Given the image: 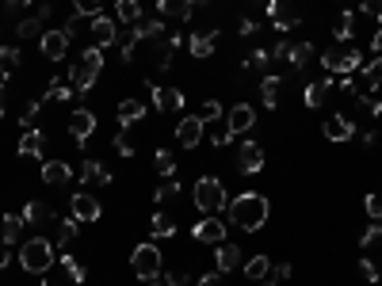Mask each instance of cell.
I'll use <instances>...</instances> for the list:
<instances>
[{"mask_svg":"<svg viewBox=\"0 0 382 286\" xmlns=\"http://www.w3.org/2000/svg\"><path fill=\"white\" fill-rule=\"evenodd\" d=\"M20 69V50H8V46H0V81L4 76H12Z\"/></svg>","mask_w":382,"mask_h":286,"instance_id":"8d00e7d4","label":"cell"},{"mask_svg":"<svg viewBox=\"0 0 382 286\" xmlns=\"http://www.w3.org/2000/svg\"><path fill=\"white\" fill-rule=\"evenodd\" d=\"M27 4H31V0H4V8H8V12H23Z\"/></svg>","mask_w":382,"mask_h":286,"instance_id":"11a10c76","label":"cell"},{"mask_svg":"<svg viewBox=\"0 0 382 286\" xmlns=\"http://www.w3.org/2000/svg\"><path fill=\"white\" fill-rule=\"evenodd\" d=\"M20 267H23V271H31V275H46L54 267V244L46 241V237H31V241H23Z\"/></svg>","mask_w":382,"mask_h":286,"instance_id":"277c9868","label":"cell"},{"mask_svg":"<svg viewBox=\"0 0 382 286\" xmlns=\"http://www.w3.org/2000/svg\"><path fill=\"white\" fill-rule=\"evenodd\" d=\"M359 275H363L367 282H378V279H382V267H378L375 260H363V263H359Z\"/></svg>","mask_w":382,"mask_h":286,"instance_id":"7dc6e473","label":"cell"},{"mask_svg":"<svg viewBox=\"0 0 382 286\" xmlns=\"http://www.w3.org/2000/svg\"><path fill=\"white\" fill-rule=\"evenodd\" d=\"M314 54H318V50H314V42H294V46H291V54H287V61H291L294 69L302 73L306 65H310V57H314Z\"/></svg>","mask_w":382,"mask_h":286,"instance_id":"1f68e13d","label":"cell"},{"mask_svg":"<svg viewBox=\"0 0 382 286\" xmlns=\"http://www.w3.org/2000/svg\"><path fill=\"white\" fill-rule=\"evenodd\" d=\"M69 214L77 218V222H100V203L88 195V191H80V195L69 198Z\"/></svg>","mask_w":382,"mask_h":286,"instance_id":"ac0fdd59","label":"cell"},{"mask_svg":"<svg viewBox=\"0 0 382 286\" xmlns=\"http://www.w3.org/2000/svg\"><path fill=\"white\" fill-rule=\"evenodd\" d=\"M226 210H229V222H234L237 229H245V233H253V229H260V225L268 222V198L264 195H253V191L237 195Z\"/></svg>","mask_w":382,"mask_h":286,"instance_id":"6da1fadb","label":"cell"},{"mask_svg":"<svg viewBox=\"0 0 382 286\" xmlns=\"http://www.w3.org/2000/svg\"><path fill=\"white\" fill-rule=\"evenodd\" d=\"M61 267H65V275H69L73 282H85V267H80L77 260H73L69 252H61Z\"/></svg>","mask_w":382,"mask_h":286,"instance_id":"7bdbcfd3","label":"cell"},{"mask_svg":"<svg viewBox=\"0 0 382 286\" xmlns=\"http://www.w3.org/2000/svg\"><path fill=\"white\" fill-rule=\"evenodd\" d=\"M165 31V23H157V19H142V23L134 27V35H138V42H142V38H157Z\"/></svg>","mask_w":382,"mask_h":286,"instance_id":"60d3db41","label":"cell"},{"mask_svg":"<svg viewBox=\"0 0 382 286\" xmlns=\"http://www.w3.org/2000/svg\"><path fill=\"white\" fill-rule=\"evenodd\" d=\"M356 111L363 114V119H378V114H382V103L375 100V95L359 92V95H356Z\"/></svg>","mask_w":382,"mask_h":286,"instance_id":"d590c367","label":"cell"},{"mask_svg":"<svg viewBox=\"0 0 382 286\" xmlns=\"http://www.w3.org/2000/svg\"><path fill=\"white\" fill-rule=\"evenodd\" d=\"M333 35H337L340 42H348V38L356 35V12H348V8H344V16L333 23Z\"/></svg>","mask_w":382,"mask_h":286,"instance_id":"e575fe53","label":"cell"},{"mask_svg":"<svg viewBox=\"0 0 382 286\" xmlns=\"http://www.w3.org/2000/svg\"><path fill=\"white\" fill-rule=\"evenodd\" d=\"M371 50H375V54H382V27H378L375 35H371Z\"/></svg>","mask_w":382,"mask_h":286,"instance_id":"6f0895ef","label":"cell"},{"mask_svg":"<svg viewBox=\"0 0 382 286\" xmlns=\"http://www.w3.org/2000/svg\"><path fill=\"white\" fill-rule=\"evenodd\" d=\"M0 119H4V81H0Z\"/></svg>","mask_w":382,"mask_h":286,"instance_id":"91938a15","label":"cell"},{"mask_svg":"<svg viewBox=\"0 0 382 286\" xmlns=\"http://www.w3.org/2000/svg\"><path fill=\"white\" fill-rule=\"evenodd\" d=\"M8 260H12V244H8V241H0V271L8 267Z\"/></svg>","mask_w":382,"mask_h":286,"instance_id":"f5cc1de1","label":"cell"},{"mask_svg":"<svg viewBox=\"0 0 382 286\" xmlns=\"http://www.w3.org/2000/svg\"><path fill=\"white\" fill-rule=\"evenodd\" d=\"M80 233V222H77V218H61V222H58V244L65 248V252H69V241H73V237H77Z\"/></svg>","mask_w":382,"mask_h":286,"instance_id":"836d02e7","label":"cell"},{"mask_svg":"<svg viewBox=\"0 0 382 286\" xmlns=\"http://www.w3.org/2000/svg\"><path fill=\"white\" fill-rule=\"evenodd\" d=\"M218 114H222V103H218V100H207V103H203V114H199V119L210 122V119H218Z\"/></svg>","mask_w":382,"mask_h":286,"instance_id":"f907efd6","label":"cell"},{"mask_svg":"<svg viewBox=\"0 0 382 286\" xmlns=\"http://www.w3.org/2000/svg\"><path fill=\"white\" fill-rule=\"evenodd\" d=\"M207 138L214 141V145H229V141H234V130H229V122L218 114V119L207 122Z\"/></svg>","mask_w":382,"mask_h":286,"instance_id":"83f0119b","label":"cell"},{"mask_svg":"<svg viewBox=\"0 0 382 286\" xmlns=\"http://www.w3.org/2000/svg\"><path fill=\"white\" fill-rule=\"evenodd\" d=\"M260 95H264V107H279L283 81H279V76H264V84H260Z\"/></svg>","mask_w":382,"mask_h":286,"instance_id":"d6a6232c","label":"cell"},{"mask_svg":"<svg viewBox=\"0 0 382 286\" xmlns=\"http://www.w3.org/2000/svg\"><path fill=\"white\" fill-rule=\"evenodd\" d=\"M378 88H382V57H375V61H371L367 69H363V76L356 81V95H359V92L375 95Z\"/></svg>","mask_w":382,"mask_h":286,"instance_id":"d6986e66","label":"cell"},{"mask_svg":"<svg viewBox=\"0 0 382 286\" xmlns=\"http://www.w3.org/2000/svg\"><path fill=\"white\" fill-rule=\"evenodd\" d=\"M153 165L161 176H176V160H172V153H165V149H157V157H153Z\"/></svg>","mask_w":382,"mask_h":286,"instance_id":"ee69618b","label":"cell"},{"mask_svg":"<svg viewBox=\"0 0 382 286\" xmlns=\"http://www.w3.org/2000/svg\"><path fill=\"white\" fill-rule=\"evenodd\" d=\"M153 107L161 114H176L184 107V92L172 88V84H153Z\"/></svg>","mask_w":382,"mask_h":286,"instance_id":"5bb4252c","label":"cell"},{"mask_svg":"<svg viewBox=\"0 0 382 286\" xmlns=\"http://www.w3.org/2000/svg\"><path fill=\"white\" fill-rule=\"evenodd\" d=\"M115 153L119 157H134V141H130V133H126V126L115 133Z\"/></svg>","mask_w":382,"mask_h":286,"instance_id":"bcb514c9","label":"cell"},{"mask_svg":"<svg viewBox=\"0 0 382 286\" xmlns=\"http://www.w3.org/2000/svg\"><path fill=\"white\" fill-rule=\"evenodd\" d=\"M149 286H165V282H161V279H153V282H149Z\"/></svg>","mask_w":382,"mask_h":286,"instance_id":"94428289","label":"cell"},{"mask_svg":"<svg viewBox=\"0 0 382 286\" xmlns=\"http://www.w3.org/2000/svg\"><path fill=\"white\" fill-rule=\"evenodd\" d=\"M363 16H375V19H382V0H363Z\"/></svg>","mask_w":382,"mask_h":286,"instance_id":"816d5d0a","label":"cell"},{"mask_svg":"<svg viewBox=\"0 0 382 286\" xmlns=\"http://www.w3.org/2000/svg\"><path fill=\"white\" fill-rule=\"evenodd\" d=\"M321 65H325V73L348 76L359 65V50H356V46H348V42H337V46H329V50L321 54Z\"/></svg>","mask_w":382,"mask_h":286,"instance_id":"8992f818","label":"cell"},{"mask_svg":"<svg viewBox=\"0 0 382 286\" xmlns=\"http://www.w3.org/2000/svg\"><path fill=\"white\" fill-rule=\"evenodd\" d=\"M191 198H195V210H203V214H218V210L229 206V195H226V184L214 176H199L191 187Z\"/></svg>","mask_w":382,"mask_h":286,"instance_id":"3957f363","label":"cell"},{"mask_svg":"<svg viewBox=\"0 0 382 286\" xmlns=\"http://www.w3.org/2000/svg\"><path fill=\"white\" fill-rule=\"evenodd\" d=\"M39 111H42V103H35V100H31V103H27V111L20 114V122H23V126H27V130H35V119H39Z\"/></svg>","mask_w":382,"mask_h":286,"instance_id":"c3c4849f","label":"cell"},{"mask_svg":"<svg viewBox=\"0 0 382 286\" xmlns=\"http://www.w3.org/2000/svg\"><path fill=\"white\" fill-rule=\"evenodd\" d=\"M260 168H264V145H256V141L249 138L245 145H237V172L241 176H256Z\"/></svg>","mask_w":382,"mask_h":286,"instance_id":"8fae6325","label":"cell"},{"mask_svg":"<svg viewBox=\"0 0 382 286\" xmlns=\"http://www.w3.org/2000/svg\"><path fill=\"white\" fill-rule=\"evenodd\" d=\"M153 233H157V237H176V222H172V214L157 210V214H153Z\"/></svg>","mask_w":382,"mask_h":286,"instance_id":"74e56055","label":"cell"},{"mask_svg":"<svg viewBox=\"0 0 382 286\" xmlns=\"http://www.w3.org/2000/svg\"><path fill=\"white\" fill-rule=\"evenodd\" d=\"M256 27H260V23H256V19H245V23H241V35H253V31H256Z\"/></svg>","mask_w":382,"mask_h":286,"instance_id":"680465c9","label":"cell"},{"mask_svg":"<svg viewBox=\"0 0 382 286\" xmlns=\"http://www.w3.org/2000/svg\"><path fill=\"white\" fill-rule=\"evenodd\" d=\"M69 176H73V168L65 165V160H46V165H42V179L50 187H65V184H69Z\"/></svg>","mask_w":382,"mask_h":286,"instance_id":"44dd1931","label":"cell"},{"mask_svg":"<svg viewBox=\"0 0 382 286\" xmlns=\"http://www.w3.org/2000/svg\"><path fill=\"white\" fill-rule=\"evenodd\" d=\"M39 46H42V54L50 57V61H61L65 54H69V35L61 31H42V38H39Z\"/></svg>","mask_w":382,"mask_h":286,"instance_id":"e0dca14e","label":"cell"},{"mask_svg":"<svg viewBox=\"0 0 382 286\" xmlns=\"http://www.w3.org/2000/svg\"><path fill=\"white\" fill-rule=\"evenodd\" d=\"M226 122H229V130H234V133H249V130H253V122H256V114H253L249 103H237V107H229Z\"/></svg>","mask_w":382,"mask_h":286,"instance_id":"ffe728a7","label":"cell"},{"mask_svg":"<svg viewBox=\"0 0 382 286\" xmlns=\"http://www.w3.org/2000/svg\"><path fill=\"white\" fill-rule=\"evenodd\" d=\"M115 16H119V23H126V27H138L145 19L138 0H115Z\"/></svg>","mask_w":382,"mask_h":286,"instance_id":"603a6c76","label":"cell"},{"mask_svg":"<svg viewBox=\"0 0 382 286\" xmlns=\"http://www.w3.org/2000/svg\"><path fill=\"white\" fill-rule=\"evenodd\" d=\"M203 138H207V122H203L199 114H188V119L176 122V141H180L184 149H195Z\"/></svg>","mask_w":382,"mask_h":286,"instance_id":"ba28073f","label":"cell"},{"mask_svg":"<svg viewBox=\"0 0 382 286\" xmlns=\"http://www.w3.org/2000/svg\"><path fill=\"white\" fill-rule=\"evenodd\" d=\"M20 38H42V23H39V16H31V19H20Z\"/></svg>","mask_w":382,"mask_h":286,"instance_id":"b9f144b4","label":"cell"},{"mask_svg":"<svg viewBox=\"0 0 382 286\" xmlns=\"http://www.w3.org/2000/svg\"><path fill=\"white\" fill-rule=\"evenodd\" d=\"M329 88H333V81H310L306 84V107H321L325 103V95H329Z\"/></svg>","mask_w":382,"mask_h":286,"instance_id":"f546056e","label":"cell"},{"mask_svg":"<svg viewBox=\"0 0 382 286\" xmlns=\"http://www.w3.org/2000/svg\"><path fill=\"white\" fill-rule=\"evenodd\" d=\"M80 179H85L88 187H104V184H111V172L100 165V160H85V168H80Z\"/></svg>","mask_w":382,"mask_h":286,"instance_id":"484cf974","label":"cell"},{"mask_svg":"<svg viewBox=\"0 0 382 286\" xmlns=\"http://www.w3.org/2000/svg\"><path fill=\"white\" fill-rule=\"evenodd\" d=\"M268 19H272L275 31H291V27H298L302 23L298 0H268Z\"/></svg>","mask_w":382,"mask_h":286,"instance_id":"52a82bcc","label":"cell"},{"mask_svg":"<svg viewBox=\"0 0 382 286\" xmlns=\"http://www.w3.org/2000/svg\"><path fill=\"white\" fill-rule=\"evenodd\" d=\"M165 286H191V279H188V275H184L180 271V267H172V271L169 275H165V279H161Z\"/></svg>","mask_w":382,"mask_h":286,"instance_id":"681fc988","label":"cell"},{"mask_svg":"<svg viewBox=\"0 0 382 286\" xmlns=\"http://www.w3.org/2000/svg\"><path fill=\"white\" fill-rule=\"evenodd\" d=\"M69 133H73L77 145H85L92 133H96V114H92L88 107H73L69 111Z\"/></svg>","mask_w":382,"mask_h":286,"instance_id":"30bf717a","label":"cell"},{"mask_svg":"<svg viewBox=\"0 0 382 286\" xmlns=\"http://www.w3.org/2000/svg\"><path fill=\"white\" fill-rule=\"evenodd\" d=\"M88 31H92V42L100 46V50H107L111 42H119V19H111V16H92V23H88Z\"/></svg>","mask_w":382,"mask_h":286,"instance_id":"9c48e42d","label":"cell"},{"mask_svg":"<svg viewBox=\"0 0 382 286\" xmlns=\"http://www.w3.org/2000/svg\"><path fill=\"white\" fill-rule=\"evenodd\" d=\"M130 271L138 275L142 282H153L165 275V256L157 244H138L134 252H130Z\"/></svg>","mask_w":382,"mask_h":286,"instance_id":"5b68a950","label":"cell"},{"mask_svg":"<svg viewBox=\"0 0 382 286\" xmlns=\"http://www.w3.org/2000/svg\"><path fill=\"white\" fill-rule=\"evenodd\" d=\"M73 12H77L80 19H92L104 12V0H73Z\"/></svg>","mask_w":382,"mask_h":286,"instance_id":"ab89813d","label":"cell"},{"mask_svg":"<svg viewBox=\"0 0 382 286\" xmlns=\"http://www.w3.org/2000/svg\"><path fill=\"white\" fill-rule=\"evenodd\" d=\"M272 260H268V256H253V260L249 263H241V271H245V279L249 282H260V279H268V275H272Z\"/></svg>","mask_w":382,"mask_h":286,"instance_id":"cb8c5ba5","label":"cell"},{"mask_svg":"<svg viewBox=\"0 0 382 286\" xmlns=\"http://www.w3.org/2000/svg\"><path fill=\"white\" fill-rule=\"evenodd\" d=\"M42 149H46V133H42V130H27L23 141H20V157H23V160L42 157Z\"/></svg>","mask_w":382,"mask_h":286,"instance_id":"7402d4cb","label":"cell"},{"mask_svg":"<svg viewBox=\"0 0 382 286\" xmlns=\"http://www.w3.org/2000/svg\"><path fill=\"white\" fill-rule=\"evenodd\" d=\"M100 73H104V50H100V46H88V50L80 54V61L69 69V88L77 95H88L96 88Z\"/></svg>","mask_w":382,"mask_h":286,"instance_id":"7a4b0ae2","label":"cell"},{"mask_svg":"<svg viewBox=\"0 0 382 286\" xmlns=\"http://www.w3.org/2000/svg\"><path fill=\"white\" fill-rule=\"evenodd\" d=\"M176 195H180V184H176V179H169V184H161V187L153 191V203H157V206L176 203Z\"/></svg>","mask_w":382,"mask_h":286,"instance_id":"f35d334b","label":"cell"},{"mask_svg":"<svg viewBox=\"0 0 382 286\" xmlns=\"http://www.w3.org/2000/svg\"><path fill=\"white\" fill-rule=\"evenodd\" d=\"M214 263H218V275H229V271H237V267L245 263V256H241V248L234 241H222L218 248H214Z\"/></svg>","mask_w":382,"mask_h":286,"instance_id":"9a60e30c","label":"cell"},{"mask_svg":"<svg viewBox=\"0 0 382 286\" xmlns=\"http://www.w3.org/2000/svg\"><path fill=\"white\" fill-rule=\"evenodd\" d=\"M321 133H325L329 141H337V145H340V141H348L352 133H356V126H352V119H348L344 111H337V114H325Z\"/></svg>","mask_w":382,"mask_h":286,"instance_id":"4fadbf2b","label":"cell"},{"mask_svg":"<svg viewBox=\"0 0 382 286\" xmlns=\"http://www.w3.org/2000/svg\"><path fill=\"white\" fill-rule=\"evenodd\" d=\"M272 271H275V279H279V282L291 279V263H279V267H272Z\"/></svg>","mask_w":382,"mask_h":286,"instance_id":"9f6ffc18","label":"cell"},{"mask_svg":"<svg viewBox=\"0 0 382 286\" xmlns=\"http://www.w3.org/2000/svg\"><path fill=\"white\" fill-rule=\"evenodd\" d=\"M191 237L199 244H214V248H218L222 241H226V222H222V218H214V214H207L199 225L191 229Z\"/></svg>","mask_w":382,"mask_h":286,"instance_id":"7c38bea8","label":"cell"},{"mask_svg":"<svg viewBox=\"0 0 382 286\" xmlns=\"http://www.w3.org/2000/svg\"><path fill=\"white\" fill-rule=\"evenodd\" d=\"M23 214H4V222H0V233H4V241L8 244H16V241H20V237H23Z\"/></svg>","mask_w":382,"mask_h":286,"instance_id":"4dcf8cb0","label":"cell"},{"mask_svg":"<svg viewBox=\"0 0 382 286\" xmlns=\"http://www.w3.org/2000/svg\"><path fill=\"white\" fill-rule=\"evenodd\" d=\"M157 12L169 23H188L195 12V0H157Z\"/></svg>","mask_w":382,"mask_h":286,"instance_id":"2e32d148","label":"cell"},{"mask_svg":"<svg viewBox=\"0 0 382 286\" xmlns=\"http://www.w3.org/2000/svg\"><path fill=\"white\" fill-rule=\"evenodd\" d=\"M23 222H27V225H58L46 203H27V206H23Z\"/></svg>","mask_w":382,"mask_h":286,"instance_id":"4316f807","label":"cell"},{"mask_svg":"<svg viewBox=\"0 0 382 286\" xmlns=\"http://www.w3.org/2000/svg\"><path fill=\"white\" fill-rule=\"evenodd\" d=\"M145 119V100H123L119 103V122L123 126H130V122Z\"/></svg>","mask_w":382,"mask_h":286,"instance_id":"f1b7e54d","label":"cell"},{"mask_svg":"<svg viewBox=\"0 0 382 286\" xmlns=\"http://www.w3.org/2000/svg\"><path fill=\"white\" fill-rule=\"evenodd\" d=\"M214 42H218V31H203V35H191L188 38V50H191V57H210L214 54Z\"/></svg>","mask_w":382,"mask_h":286,"instance_id":"d4e9b609","label":"cell"},{"mask_svg":"<svg viewBox=\"0 0 382 286\" xmlns=\"http://www.w3.org/2000/svg\"><path fill=\"white\" fill-rule=\"evenodd\" d=\"M195 286H226V282H222V275H218V271H214V275H203V279L195 282Z\"/></svg>","mask_w":382,"mask_h":286,"instance_id":"db71d44e","label":"cell"},{"mask_svg":"<svg viewBox=\"0 0 382 286\" xmlns=\"http://www.w3.org/2000/svg\"><path fill=\"white\" fill-rule=\"evenodd\" d=\"M363 206H367L371 222H382V191H371V195L363 198Z\"/></svg>","mask_w":382,"mask_h":286,"instance_id":"f6af8a7d","label":"cell"},{"mask_svg":"<svg viewBox=\"0 0 382 286\" xmlns=\"http://www.w3.org/2000/svg\"><path fill=\"white\" fill-rule=\"evenodd\" d=\"M39 286H54V282H39Z\"/></svg>","mask_w":382,"mask_h":286,"instance_id":"6125c7cd","label":"cell"}]
</instances>
